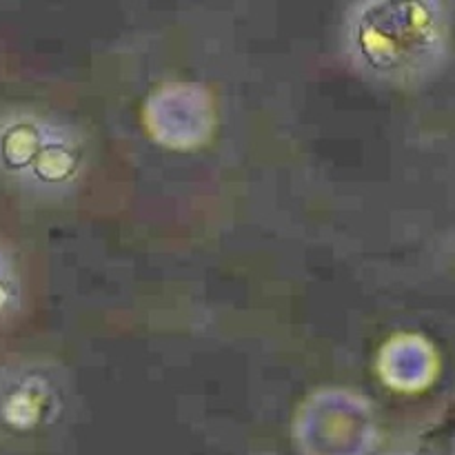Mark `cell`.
Segmentation results:
<instances>
[{
  "label": "cell",
  "instance_id": "obj_1",
  "mask_svg": "<svg viewBox=\"0 0 455 455\" xmlns=\"http://www.w3.org/2000/svg\"><path fill=\"white\" fill-rule=\"evenodd\" d=\"M87 172L80 129L47 111L13 107L0 114V180L40 200L69 196Z\"/></svg>",
  "mask_w": 455,
  "mask_h": 455
},
{
  "label": "cell",
  "instance_id": "obj_2",
  "mask_svg": "<svg viewBox=\"0 0 455 455\" xmlns=\"http://www.w3.org/2000/svg\"><path fill=\"white\" fill-rule=\"evenodd\" d=\"M349 29L351 60L391 83L416 78L440 47V22L427 3H364Z\"/></svg>",
  "mask_w": 455,
  "mask_h": 455
},
{
  "label": "cell",
  "instance_id": "obj_3",
  "mask_svg": "<svg viewBox=\"0 0 455 455\" xmlns=\"http://www.w3.org/2000/svg\"><path fill=\"white\" fill-rule=\"evenodd\" d=\"M60 411V389L40 364L16 363L0 367V431L31 434Z\"/></svg>",
  "mask_w": 455,
  "mask_h": 455
},
{
  "label": "cell",
  "instance_id": "obj_4",
  "mask_svg": "<svg viewBox=\"0 0 455 455\" xmlns=\"http://www.w3.org/2000/svg\"><path fill=\"white\" fill-rule=\"evenodd\" d=\"M22 309V278L13 253L0 243V327L12 323Z\"/></svg>",
  "mask_w": 455,
  "mask_h": 455
}]
</instances>
